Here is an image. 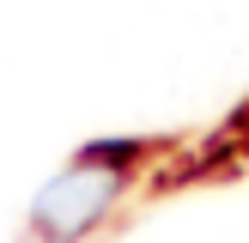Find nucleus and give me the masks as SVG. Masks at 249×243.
<instances>
[{"instance_id": "1", "label": "nucleus", "mask_w": 249, "mask_h": 243, "mask_svg": "<svg viewBox=\"0 0 249 243\" xmlns=\"http://www.w3.org/2000/svg\"><path fill=\"white\" fill-rule=\"evenodd\" d=\"M116 189H122V170L116 164H104V158H79L73 170H61V176L31 201V225L43 231L49 243H73V237H85V231L109 213Z\"/></svg>"}]
</instances>
